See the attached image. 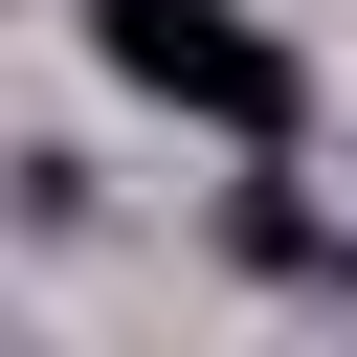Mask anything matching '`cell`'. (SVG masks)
<instances>
[{"mask_svg":"<svg viewBox=\"0 0 357 357\" xmlns=\"http://www.w3.org/2000/svg\"><path fill=\"white\" fill-rule=\"evenodd\" d=\"M89 45H112V89H156V112L245 134V156H268V134L312 112V67H290V45L245 22V0H89Z\"/></svg>","mask_w":357,"mask_h":357,"instance_id":"1","label":"cell"}]
</instances>
